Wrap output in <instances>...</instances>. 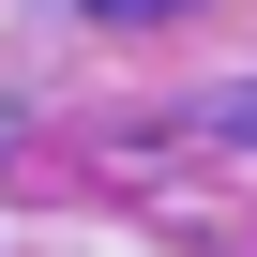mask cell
Segmentation results:
<instances>
[{
	"label": "cell",
	"mask_w": 257,
	"mask_h": 257,
	"mask_svg": "<svg viewBox=\"0 0 257 257\" xmlns=\"http://www.w3.org/2000/svg\"><path fill=\"white\" fill-rule=\"evenodd\" d=\"M106 16H167V0H106Z\"/></svg>",
	"instance_id": "1"
}]
</instances>
